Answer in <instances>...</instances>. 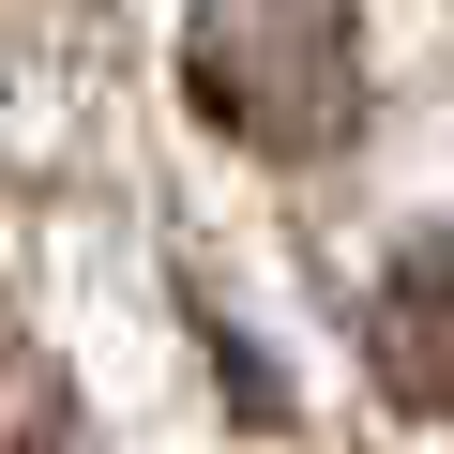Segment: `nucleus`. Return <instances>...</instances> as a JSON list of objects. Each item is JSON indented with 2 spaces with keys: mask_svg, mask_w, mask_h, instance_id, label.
<instances>
[{
  "mask_svg": "<svg viewBox=\"0 0 454 454\" xmlns=\"http://www.w3.org/2000/svg\"><path fill=\"white\" fill-rule=\"evenodd\" d=\"M182 76H197V121L227 152H258V167H303L364 121V61H348L333 0H212Z\"/></svg>",
  "mask_w": 454,
  "mask_h": 454,
  "instance_id": "1",
  "label": "nucleus"
},
{
  "mask_svg": "<svg viewBox=\"0 0 454 454\" xmlns=\"http://www.w3.org/2000/svg\"><path fill=\"white\" fill-rule=\"evenodd\" d=\"M364 348H379V379H394L409 409H454V243H409V258L379 273Z\"/></svg>",
  "mask_w": 454,
  "mask_h": 454,
  "instance_id": "2",
  "label": "nucleus"
}]
</instances>
